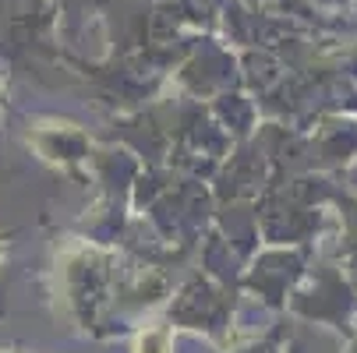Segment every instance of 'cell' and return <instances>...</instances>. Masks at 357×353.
<instances>
[{
    "instance_id": "6da1fadb",
    "label": "cell",
    "mask_w": 357,
    "mask_h": 353,
    "mask_svg": "<svg viewBox=\"0 0 357 353\" xmlns=\"http://www.w3.org/2000/svg\"><path fill=\"white\" fill-rule=\"evenodd\" d=\"M138 350L142 353H167V332L163 329H152L138 339Z\"/></svg>"
}]
</instances>
